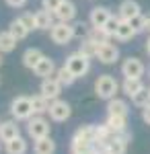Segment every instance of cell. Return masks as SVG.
Returning a JSON list of instances; mask_svg holds the SVG:
<instances>
[{
  "mask_svg": "<svg viewBox=\"0 0 150 154\" xmlns=\"http://www.w3.org/2000/svg\"><path fill=\"white\" fill-rule=\"evenodd\" d=\"M117 91H119V82L111 74H101L97 78V82H95V95L99 97V99H103V101L113 99L117 95Z\"/></svg>",
  "mask_w": 150,
  "mask_h": 154,
  "instance_id": "cell-1",
  "label": "cell"
},
{
  "mask_svg": "<svg viewBox=\"0 0 150 154\" xmlns=\"http://www.w3.org/2000/svg\"><path fill=\"white\" fill-rule=\"evenodd\" d=\"M74 35H76V29H74L70 23H62V21L54 23V27L49 29L52 41L58 43V45H68L70 41L74 39Z\"/></svg>",
  "mask_w": 150,
  "mask_h": 154,
  "instance_id": "cell-2",
  "label": "cell"
},
{
  "mask_svg": "<svg viewBox=\"0 0 150 154\" xmlns=\"http://www.w3.org/2000/svg\"><path fill=\"white\" fill-rule=\"evenodd\" d=\"M64 66H66L76 78H82L86 72L91 70V58L82 56L80 51H74V54H70L68 58H66V64H64Z\"/></svg>",
  "mask_w": 150,
  "mask_h": 154,
  "instance_id": "cell-3",
  "label": "cell"
},
{
  "mask_svg": "<svg viewBox=\"0 0 150 154\" xmlns=\"http://www.w3.org/2000/svg\"><path fill=\"white\" fill-rule=\"evenodd\" d=\"M11 113L17 121H29L33 115V105H31V97H17L11 103Z\"/></svg>",
  "mask_w": 150,
  "mask_h": 154,
  "instance_id": "cell-4",
  "label": "cell"
},
{
  "mask_svg": "<svg viewBox=\"0 0 150 154\" xmlns=\"http://www.w3.org/2000/svg\"><path fill=\"white\" fill-rule=\"evenodd\" d=\"M97 58H99V62L105 64V66L115 64L117 60H119V49H117V45L109 43V41L99 43V45H97Z\"/></svg>",
  "mask_w": 150,
  "mask_h": 154,
  "instance_id": "cell-5",
  "label": "cell"
},
{
  "mask_svg": "<svg viewBox=\"0 0 150 154\" xmlns=\"http://www.w3.org/2000/svg\"><path fill=\"white\" fill-rule=\"evenodd\" d=\"M27 134H29L33 140L45 138V136H49V123H47L41 115L31 117V119H29V123H27Z\"/></svg>",
  "mask_w": 150,
  "mask_h": 154,
  "instance_id": "cell-6",
  "label": "cell"
},
{
  "mask_svg": "<svg viewBox=\"0 0 150 154\" xmlns=\"http://www.w3.org/2000/svg\"><path fill=\"white\" fill-rule=\"evenodd\" d=\"M144 72H146V66L142 64V60L138 58H130L123 60V64H121V74L126 76V78H142L144 76Z\"/></svg>",
  "mask_w": 150,
  "mask_h": 154,
  "instance_id": "cell-7",
  "label": "cell"
},
{
  "mask_svg": "<svg viewBox=\"0 0 150 154\" xmlns=\"http://www.w3.org/2000/svg\"><path fill=\"white\" fill-rule=\"evenodd\" d=\"M47 113H49V117L54 119V121H66V119L72 115V107H70L66 101L56 99V101H52V103H49Z\"/></svg>",
  "mask_w": 150,
  "mask_h": 154,
  "instance_id": "cell-8",
  "label": "cell"
},
{
  "mask_svg": "<svg viewBox=\"0 0 150 154\" xmlns=\"http://www.w3.org/2000/svg\"><path fill=\"white\" fill-rule=\"evenodd\" d=\"M62 82H60L56 76H49V78H43L41 80V86H39V93L45 97V99H49V101H56L60 97V93H62Z\"/></svg>",
  "mask_w": 150,
  "mask_h": 154,
  "instance_id": "cell-9",
  "label": "cell"
},
{
  "mask_svg": "<svg viewBox=\"0 0 150 154\" xmlns=\"http://www.w3.org/2000/svg\"><path fill=\"white\" fill-rule=\"evenodd\" d=\"M132 140V136L127 134V130L126 131H121V134H115L113 136V140L107 144V152H111V154H126V150H127V142Z\"/></svg>",
  "mask_w": 150,
  "mask_h": 154,
  "instance_id": "cell-10",
  "label": "cell"
},
{
  "mask_svg": "<svg viewBox=\"0 0 150 154\" xmlns=\"http://www.w3.org/2000/svg\"><path fill=\"white\" fill-rule=\"evenodd\" d=\"M54 14H56V19L62 21V23H70V21L76 17V6H74L72 0H62V4L56 8Z\"/></svg>",
  "mask_w": 150,
  "mask_h": 154,
  "instance_id": "cell-11",
  "label": "cell"
},
{
  "mask_svg": "<svg viewBox=\"0 0 150 154\" xmlns=\"http://www.w3.org/2000/svg\"><path fill=\"white\" fill-rule=\"evenodd\" d=\"M56 64H54V60L43 56V58L39 60V64L33 68L35 76H39V78H49V76H56Z\"/></svg>",
  "mask_w": 150,
  "mask_h": 154,
  "instance_id": "cell-12",
  "label": "cell"
},
{
  "mask_svg": "<svg viewBox=\"0 0 150 154\" xmlns=\"http://www.w3.org/2000/svg\"><path fill=\"white\" fill-rule=\"evenodd\" d=\"M136 14H140V4L136 0H123V2L119 4V8H117V17H119L121 21H130V19H134Z\"/></svg>",
  "mask_w": 150,
  "mask_h": 154,
  "instance_id": "cell-13",
  "label": "cell"
},
{
  "mask_svg": "<svg viewBox=\"0 0 150 154\" xmlns=\"http://www.w3.org/2000/svg\"><path fill=\"white\" fill-rule=\"evenodd\" d=\"M109 17H111L109 8H105V6H95L91 11V17H89L91 27H105V23L109 21Z\"/></svg>",
  "mask_w": 150,
  "mask_h": 154,
  "instance_id": "cell-14",
  "label": "cell"
},
{
  "mask_svg": "<svg viewBox=\"0 0 150 154\" xmlns=\"http://www.w3.org/2000/svg\"><path fill=\"white\" fill-rule=\"evenodd\" d=\"M54 19H56V14H54L52 11H47V8H41V11L35 12L37 29H41V31H47V29H52V27H54Z\"/></svg>",
  "mask_w": 150,
  "mask_h": 154,
  "instance_id": "cell-15",
  "label": "cell"
},
{
  "mask_svg": "<svg viewBox=\"0 0 150 154\" xmlns=\"http://www.w3.org/2000/svg\"><path fill=\"white\" fill-rule=\"evenodd\" d=\"M130 113V107H127V103L123 101V99H109L107 101V115H126Z\"/></svg>",
  "mask_w": 150,
  "mask_h": 154,
  "instance_id": "cell-16",
  "label": "cell"
},
{
  "mask_svg": "<svg viewBox=\"0 0 150 154\" xmlns=\"http://www.w3.org/2000/svg\"><path fill=\"white\" fill-rule=\"evenodd\" d=\"M21 134H19V125L14 123V121H2L0 123V140L2 142H8V140H14V138H19Z\"/></svg>",
  "mask_w": 150,
  "mask_h": 154,
  "instance_id": "cell-17",
  "label": "cell"
},
{
  "mask_svg": "<svg viewBox=\"0 0 150 154\" xmlns=\"http://www.w3.org/2000/svg\"><path fill=\"white\" fill-rule=\"evenodd\" d=\"M43 58V51L41 49H37V48H29V49H25V54H23V66L25 68H29V70H33L35 66L39 64V60Z\"/></svg>",
  "mask_w": 150,
  "mask_h": 154,
  "instance_id": "cell-18",
  "label": "cell"
},
{
  "mask_svg": "<svg viewBox=\"0 0 150 154\" xmlns=\"http://www.w3.org/2000/svg\"><path fill=\"white\" fill-rule=\"evenodd\" d=\"M105 123L109 125V130L115 131V134H121V131L127 130V117L126 115H107V121Z\"/></svg>",
  "mask_w": 150,
  "mask_h": 154,
  "instance_id": "cell-19",
  "label": "cell"
},
{
  "mask_svg": "<svg viewBox=\"0 0 150 154\" xmlns=\"http://www.w3.org/2000/svg\"><path fill=\"white\" fill-rule=\"evenodd\" d=\"M136 35H138V33H136V29L130 25V21H121L119 27H117V31H115V39H119V41H130V39H134Z\"/></svg>",
  "mask_w": 150,
  "mask_h": 154,
  "instance_id": "cell-20",
  "label": "cell"
},
{
  "mask_svg": "<svg viewBox=\"0 0 150 154\" xmlns=\"http://www.w3.org/2000/svg\"><path fill=\"white\" fill-rule=\"evenodd\" d=\"M35 154H54L56 152V142L45 136V138H39V140H35Z\"/></svg>",
  "mask_w": 150,
  "mask_h": 154,
  "instance_id": "cell-21",
  "label": "cell"
},
{
  "mask_svg": "<svg viewBox=\"0 0 150 154\" xmlns=\"http://www.w3.org/2000/svg\"><path fill=\"white\" fill-rule=\"evenodd\" d=\"M142 88H144L142 78H123V82H121V91H123L127 97H134L138 91H142Z\"/></svg>",
  "mask_w": 150,
  "mask_h": 154,
  "instance_id": "cell-22",
  "label": "cell"
},
{
  "mask_svg": "<svg viewBox=\"0 0 150 154\" xmlns=\"http://www.w3.org/2000/svg\"><path fill=\"white\" fill-rule=\"evenodd\" d=\"M17 48V39L11 31H0V54H11Z\"/></svg>",
  "mask_w": 150,
  "mask_h": 154,
  "instance_id": "cell-23",
  "label": "cell"
},
{
  "mask_svg": "<svg viewBox=\"0 0 150 154\" xmlns=\"http://www.w3.org/2000/svg\"><path fill=\"white\" fill-rule=\"evenodd\" d=\"M8 31L12 33V37H14L17 41H23L25 37L31 33V31H29V29L23 25V21H21V19H14V21L11 23V27H8Z\"/></svg>",
  "mask_w": 150,
  "mask_h": 154,
  "instance_id": "cell-24",
  "label": "cell"
},
{
  "mask_svg": "<svg viewBox=\"0 0 150 154\" xmlns=\"http://www.w3.org/2000/svg\"><path fill=\"white\" fill-rule=\"evenodd\" d=\"M4 144H6V154H25L27 152V142L21 136L14 138V140H8V142H4Z\"/></svg>",
  "mask_w": 150,
  "mask_h": 154,
  "instance_id": "cell-25",
  "label": "cell"
},
{
  "mask_svg": "<svg viewBox=\"0 0 150 154\" xmlns=\"http://www.w3.org/2000/svg\"><path fill=\"white\" fill-rule=\"evenodd\" d=\"M86 37H89V39H92L95 43H105V41H109V39H111V37L107 35V31H105L103 27H89Z\"/></svg>",
  "mask_w": 150,
  "mask_h": 154,
  "instance_id": "cell-26",
  "label": "cell"
},
{
  "mask_svg": "<svg viewBox=\"0 0 150 154\" xmlns=\"http://www.w3.org/2000/svg\"><path fill=\"white\" fill-rule=\"evenodd\" d=\"M31 105H33V111L37 115H43L47 109H49V99H45V97L39 93V95L31 97Z\"/></svg>",
  "mask_w": 150,
  "mask_h": 154,
  "instance_id": "cell-27",
  "label": "cell"
},
{
  "mask_svg": "<svg viewBox=\"0 0 150 154\" xmlns=\"http://www.w3.org/2000/svg\"><path fill=\"white\" fill-rule=\"evenodd\" d=\"M97 45H99V43H95L92 39L84 37V39L80 41V48H78V51H80L82 56H86V58H97Z\"/></svg>",
  "mask_w": 150,
  "mask_h": 154,
  "instance_id": "cell-28",
  "label": "cell"
},
{
  "mask_svg": "<svg viewBox=\"0 0 150 154\" xmlns=\"http://www.w3.org/2000/svg\"><path fill=\"white\" fill-rule=\"evenodd\" d=\"M72 154H86L92 150V142L80 140V138H72V146H70Z\"/></svg>",
  "mask_w": 150,
  "mask_h": 154,
  "instance_id": "cell-29",
  "label": "cell"
},
{
  "mask_svg": "<svg viewBox=\"0 0 150 154\" xmlns=\"http://www.w3.org/2000/svg\"><path fill=\"white\" fill-rule=\"evenodd\" d=\"M56 78L62 82V86H72V84H74V80H76V76H74V74H72L66 66H62V68H58V70H56Z\"/></svg>",
  "mask_w": 150,
  "mask_h": 154,
  "instance_id": "cell-30",
  "label": "cell"
},
{
  "mask_svg": "<svg viewBox=\"0 0 150 154\" xmlns=\"http://www.w3.org/2000/svg\"><path fill=\"white\" fill-rule=\"evenodd\" d=\"M130 99H132V103H134L136 107H140V109H142V107H146L150 103V88H146V86H144L142 91H138L136 95L130 97Z\"/></svg>",
  "mask_w": 150,
  "mask_h": 154,
  "instance_id": "cell-31",
  "label": "cell"
},
{
  "mask_svg": "<svg viewBox=\"0 0 150 154\" xmlns=\"http://www.w3.org/2000/svg\"><path fill=\"white\" fill-rule=\"evenodd\" d=\"M74 138H80V140H86V142H92L95 140V125H82L76 130Z\"/></svg>",
  "mask_w": 150,
  "mask_h": 154,
  "instance_id": "cell-32",
  "label": "cell"
},
{
  "mask_svg": "<svg viewBox=\"0 0 150 154\" xmlns=\"http://www.w3.org/2000/svg\"><path fill=\"white\" fill-rule=\"evenodd\" d=\"M119 23H121V19H119V17H115V14H111V17H109V21H107L105 27H103L109 37H115V31H117V27H119Z\"/></svg>",
  "mask_w": 150,
  "mask_h": 154,
  "instance_id": "cell-33",
  "label": "cell"
},
{
  "mask_svg": "<svg viewBox=\"0 0 150 154\" xmlns=\"http://www.w3.org/2000/svg\"><path fill=\"white\" fill-rule=\"evenodd\" d=\"M130 25L136 29V33H142V31H146V17L140 12V14H136L134 19H130Z\"/></svg>",
  "mask_w": 150,
  "mask_h": 154,
  "instance_id": "cell-34",
  "label": "cell"
},
{
  "mask_svg": "<svg viewBox=\"0 0 150 154\" xmlns=\"http://www.w3.org/2000/svg\"><path fill=\"white\" fill-rule=\"evenodd\" d=\"M21 21H23V25L29 29V31H33V29H37V21H35V12H23L21 17H19Z\"/></svg>",
  "mask_w": 150,
  "mask_h": 154,
  "instance_id": "cell-35",
  "label": "cell"
},
{
  "mask_svg": "<svg viewBox=\"0 0 150 154\" xmlns=\"http://www.w3.org/2000/svg\"><path fill=\"white\" fill-rule=\"evenodd\" d=\"M60 4H62V0H41V6L47 8V11H52V12H56V8H58Z\"/></svg>",
  "mask_w": 150,
  "mask_h": 154,
  "instance_id": "cell-36",
  "label": "cell"
},
{
  "mask_svg": "<svg viewBox=\"0 0 150 154\" xmlns=\"http://www.w3.org/2000/svg\"><path fill=\"white\" fill-rule=\"evenodd\" d=\"M142 119H144V123L150 125V103L146 107H142Z\"/></svg>",
  "mask_w": 150,
  "mask_h": 154,
  "instance_id": "cell-37",
  "label": "cell"
},
{
  "mask_svg": "<svg viewBox=\"0 0 150 154\" xmlns=\"http://www.w3.org/2000/svg\"><path fill=\"white\" fill-rule=\"evenodd\" d=\"M25 2L27 0H6V4L12 6V8H21V6H25Z\"/></svg>",
  "mask_w": 150,
  "mask_h": 154,
  "instance_id": "cell-38",
  "label": "cell"
},
{
  "mask_svg": "<svg viewBox=\"0 0 150 154\" xmlns=\"http://www.w3.org/2000/svg\"><path fill=\"white\" fill-rule=\"evenodd\" d=\"M146 31H148V33H150V12H148V14H146Z\"/></svg>",
  "mask_w": 150,
  "mask_h": 154,
  "instance_id": "cell-39",
  "label": "cell"
},
{
  "mask_svg": "<svg viewBox=\"0 0 150 154\" xmlns=\"http://www.w3.org/2000/svg\"><path fill=\"white\" fill-rule=\"evenodd\" d=\"M146 51H148V56H150V37H148V41H146Z\"/></svg>",
  "mask_w": 150,
  "mask_h": 154,
  "instance_id": "cell-40",
  "label": "cell"
},
{
  "mask_svg": "<svg viewBox=\"0 0 150 154\" xmlns=\"http://www.w3.org/2000/svg\"><path fill=\"white\" fill-rule=\"evenodd\" d=\"M97 154H111V152H107V150H99Z\"/></svg>",
  "mask_w": 150,
  "mask_h": 154,
  "instance_id": "cell-41",
  "label": "cell"
},
{
  "mask_svg": "<svg viewBox=\"0 0 150 154\" xmlns=\"http://www.w3.org/2000/svg\"><path fill=\"white\" fill-rule=\"evenodd\" d=\"M0 66H2V54H0Z\"/></svg>",
  "mask_w": 150,
  "mask_h": 154,
  "instance_id": "cell-42",
  "label": "cell"
}]
</instances>
